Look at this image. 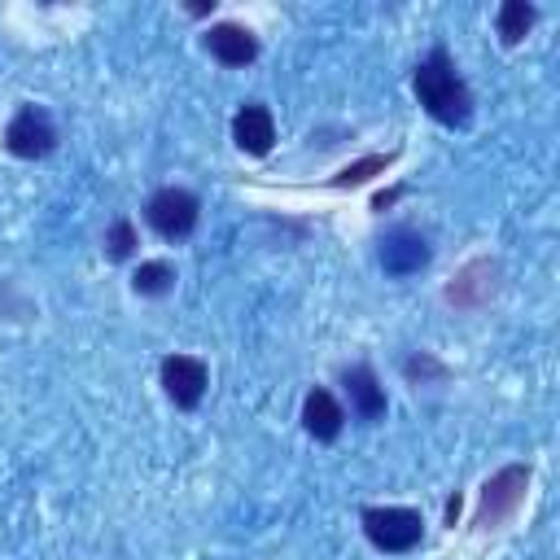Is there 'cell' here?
Segmentation results:
<instances>
[{
    "label": "cell",
    "instance_id": "6da1fadb",
    "mask_svg": "<svg viewBox=\"0 0 560 560\" xmlns=\"http://www.w3.org/2000/svg\"><path fill=\"white\" fill-rule=\"evenodd\" d=\"M411 92H416L420 109H424L438 127L459 131V127L472 122L477 101H472V88H468V79L459 74V66H455V57H451L446 44H433V48L416 61V70H411Z\"/></svg>",
    "mask_w": 560,
    "mask_h": 560
},
{
    "label": "cell",
    "instance_id": "7a4b0ae2",
    "mask_svg": "<svg viewBox=\"0 0 560 560\" xmlns=\"http://www.w3.org/2000/svg\"><path fill=\"white\" fill-rule=\"evenodd\" d=\"M529 481H534V468L521 464V459L494 468V472L481 481V490H477V508H472V521H468V525H472L477 534H490V529L508 525V521L525 508Z\"/></svg>",
    "mask_w": 560,
    "mask_h": 560
},
{
    "label": "cell",
    "instance_id": "3957f363",
    "mask_svg": "<svg viewBox=\"0 0 560 560\" xmlns=\"http://www.w3.org/2000/svg\"><path fill=\"white\" fill-rule=\"evenodd\" d=\"M363 538L385 551V556H407L424 542V516L420 508H402V503H372L359 512Z\"/></svg>",
    "mask_w": 560,
    "mask_h": 560
},
{
    "label": "cell",
    "instance_id": "277c9868",
    "mask_svg": "<svg viewBox=\"0 0 560 560\" xmlns=\"http://www.w3.org/2000/svg\"><path fill=\"white\" fill-rule=\"evenodd\" d=\"M144 223L162 236V241H188L201 223V201L192 188H179V184H162L149 192L144 201Z\"/></svg>",
    "mask_w": 560,
    "mask_h": 560
},
{
    "label": "cell",
    "instance_id": "5b68a950",
    "mask_svg": "<svg viewBox=\"0 0 560 560\" xmlns=\"http://www.w3.org/2000/svg\"><path fill=\"white\" fill-rule=\"evenodd\" d=\"M0 144L18 162H39V158H48L57 149V122H52V114L44 105L22 101L13 109V118L4 122V140Z\"/></svg>",
    "mask_w": 560,
    "mask_h": 560
},
{
    "label": "cell",
    "instance_id": "8992f818",
    "mask_svg": "<svg viewBox=\"0 0 560 560\" xmlns=\"http://www.w3.org/2000/svg\"><path fill=\"white\" fill-rule=\"evenodd\" d=\"M376 262H381L385 276L407 280V276H420V271L433 262V245H429V236H424L420 228L394 223V228H385V232L376 236Z\"/></svg>",
    "mask_w": 560,
    "mask_h": 560
},
{
    "label": "cell",
    "instance_id": "52a82bcc",
    "mask_svg": "<svg viewBox=\"0 0 560 560\" xmlns=\"http://www.w3.org/2000/svg\"><path fill=\"white\" fill-rule=\"evenodd\" d=\"M499 276H503L499 258H494V254H477V258H468V262L446 280L442 298H446V306H455V311H481V306L499 293Z\"/></svg>",
    "mask_w": 560,
    "mask_h": 560
},
{
    "label": "cell",
    "instance_id": "ba28073f",
    "mask_svg": "<svg viewBox=\"0 0 560 560\" xmlns=\"http://www.w3.org/2000/svg\"><path fill=\"white\" fill-rule=\"evenodd\" d=\"M158 381H162V394H166L179 411H192V407H201V398H206L210 363L197 359V354H166V359L158 363Z\"/></svg>",
    "mask_w": 560,
    "mask_h": 560
},
{
    "label": "cell",
    "instance_id": "9c48e42d",
    "mask_svg": "<svg viewBox=\"0 0 560 560\" xmlns=\"http://www.w3.org/2000/svg\"><path fill=\"white\" fill-rule=\"evenodd\" d=\"M341 394H346L350 416H354L359 424H376V420H385V411H389L385 385H381L376 368H372V363H363V359L341 368Z\"/></svg>",
    "mask_w": 560,
    "mask_h": 560
},
{
    "label": "cell",
    "instance_id": "30bf717a",
    "mask_svg": "<svg viewBox=\"0 0 560 560\" xmlns=\"http://www.w3.org/2000/svg\"><path fill=\"white\" fill-rule=\"evenodd\" d=\"M201 48H206L219 66H228V70H241V66L258 61V52H262L258 35H254L245 22H210L206 35H201Z\"/></svg>",
    "mask_w": 560,
    "mask_h": 560
},
{
    "label": "cell",
    "instance_id": "8fae6325",
    "mask_svg": "<svg viewBox=\"0 0 560 560\" xmlns=\"http://www.w3.org/2000/svg\"><path fill=\"white\" fill-rule=\"evenodd\" d=\"M232 144L245 158H267L276 149V118H271V109L262 101H245L232 114Z\"/></svg>",
    "mask_w": 560,
    "mask_h": 560
},
{
    "label": "cell",
    "instance_id": "7c38bea8",
    "mask_svg": "<svg viewBox=\"0 0 560 560\" xmlns=\"http://www.w3.org/2000/svg\"><path fill=\"white\" fill-rule=\"evenodd\" d=\"M298 420H302V429H306L311 442H337L341 429H346V407L337 402L332 389L311 385V389L302 394V411H298Z\"/></svg>",
    "mask_w": 560,
    "mask_h": 560
},
{
    "label": "cell",
    "instance_id": "4fadbf2b",
    "mask_svg": "<svg viewBox=\"0 0 560 560\" xmlns=\"http://www.w3.org/2000/svg\"><path fill=\"white\" fill-rule=\"evenodd\" d=\"M538 22V9L529 0H503L499 13H494V31H499V44L503 48H516Z\"/></svg>",
    "mask_w": 560,
    "mask_h": 560
},
{
    "label": "cell",
    "instance_id": "5bb4252c",
    "mask_svg": "<svg viewBox=\"0 0 560 560\" xmlns=\"http://www.w3.org/2000/svg\"><path fill=\"white\" fill-rule=\"evenodd\" d=\"M175 280H179V271H175L171 258H144L131 271V293L136 298H166L175 289Z\"/></svg>",
    "mask_w": 560,
    "mask_h": 560
},
{
    "label": "cell",
    "instance_id": "9a60e30c",
    "mask_svg": "<svg viewBox=\"0 0 560 560\" xmlns=\"http://www.w3.org/2000/svg\"><path fill=\"white\" fill-rule=\"evenodd\" d=\"M394 158H398V153H363V158L346 162V166L328 179V188H359V184H368L372 175H385V171L394 166Z\"/></svg>",
    "mask_w": 560,
    "mask_h": 560
},
{
    "label": "cell",
    "instance_id": "2e32d148",
    "mask_svg": "<svg viewBox=\"0 0 560 560\" xmlns=\"http://www.w3.org/2000/svg\"><path fill=\"white\" fill-rule=\"evenodd\" d=\"M398 368H402L407 385H416V389H420V385H446V381H451V368H446L433 350H411Z\"/></svg>",
    "mask_w": 560,
    "mask_h": 560
},
{
    "label": "cell",
    "instance_id": "e0dca14e",
    "mask_svg": "<svg viewBox=\"0 0 560 560\" xmlns=\"http://www.w3.org/2000/svg\"><path fill=\"white\" fill-rule=\"evenodd\" d=\"M136 245H140V236H136V223L118 214V219L105 228V258H109V262H127V258L136 254Z\"/></svg>",
    "mask_w": 560,
    "mask_h": 560
},
{
    "label": "cell",
    "instance_id": "ac0fdd59",
    "mask_svg": "<svg viewBox=\"0 0 560 560\" xmlns=\"http://www.w3.org/2000/svg\"><path fill=\"white\" fill-rule=\"evenodd\" d=\"M398 197H402V188H385V192H376V197H372V210H389Z\"/></svg>",
    "mask_w": 560,
    "mask_h": 560
},
{
    "label": "cell",
    "instance_id": "d6986e66",
    "mask_svg": "<svg viewBox=\"0 0 560 560\" xmlns=\"http://www.w3.org/2000/svg\"><path fill=\"white\" fill-rule=\"evenodd\" d=\"M459 508H464V499H459V494H451V499H446V525H455V521H459Z\"/></svg>",
    "mask_w": 560,
    "mask_h": 560
},
{
    "label": "cell",
    "instance_id": "ffe728a7",
    "mask_svg": "<svg viewBox=\"0 0 560 560\" xmlns=\"http://www.w3.org/2000/svg\"><path fill=\"white\" fill-rule=\"evenodd\" d=\"M188 13H192V18H206V13H214V0H210V4L197 0V4H188Z\"/></svg>",
    "mask_w": 560,
    "mask_h": 560
}]
</instances>
